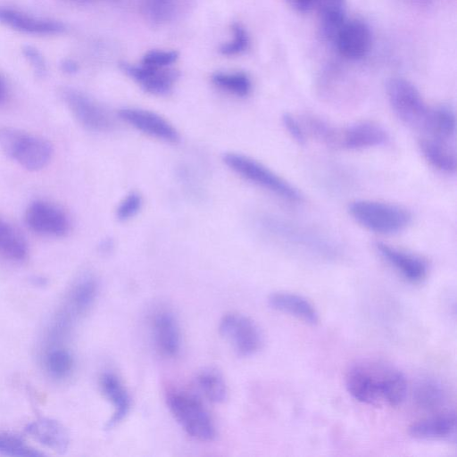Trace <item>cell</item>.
<instances>
[{"label":"cell","mask_w":457,"mask_h":457,"mask_svg":"<svg viewBox=\"0 0 457 457\" xmlns=\"http://www.w3.org/2000/svg\"><path fill=\"white\" fill-rule=\"evenodd\" d=\"M345 386L355 400L370 405L395 407L407 394V381L400 370L373 361L352 365L345 374Z\"/></svg>","instance_id":"cell-1"},{"label":"cell","mask_w":457,"mask_h":457,"mask_svg":"<svg viewBox=\"0 0 457 457\" xmlns=\"http://www.w3.org/2000/svg\"><path fill=\"white\" fill-rule=\"evenodd\" d=\"M0 150L30 171L46 167L54 154L48 140L11 126H0Z\"/></svg>","instance_id":"cell-2"},{"label":"cell","mask_w":457,"mask_h":457,"mask_svg":"<svg viewBox=\"0 0 457 457\" xmlns=\"http://www.w3.org/2000/svg\"><path fill=\"white\" fill-rule=\"evenodd\" d=\"M97 292V282L91 275H83L74 282L49 328L48 338L49 343H52L50 345H56L62 339L73 322L89 311Z\"/></svg>","instance_id":"cell-3"},{"label":"cell","mask_w":457,"mask_h":457,"mask_svg":"<svg viewBox=\"0 0 457 457\" xmlns=\"http://www.w3.org/2000/svg\"><path fill=\"white\" fill-rule=\"evenodd\" d=\"M348 211L360 225L380 234L399 232L411 220L405 208L378 201L357 200L349 204Z\"/></svg>","instance_id":"cell-4"},{"label":"cell","mask_w":457,"mask_h":457,"mask_svg":"<svg viewBox=\"0 0 457 457\" xmlns=\"http://www.w3.org/2000/svg\"><path fill=\"white\" fill-rule=\"evenodd\" d=\"M386 91L389 104L401 121L424 131L430 108L417 87L403 78L395 77L387 81Z\"/></svg>","instance_id":"cell-5"},{"label":"cell","mask_w":457,"mask_h":457,"mask_svg":"<svg viewBox=\"0 0 457 457\" xmlns=\"http://www.w3.org/2000/svg\"><path fill=\"white\" fill-rule=\"evenodd\" d=\"M223 160L235 172L276 195L290 202L303 201V196L296 187L259 162L235 153L226 154Z\"/></svg>","instance_id":"cell-6"},{"label":"cell","mask_w":457,"mask_h":457,"mask_svg":"<svg viewBox=\"0 0 457 457\" xmlns=\"http://www.w3.org/2000/svg\"><path fill=\"white\" fill-rule=\"evenodd\" d=\"M167 403L174 418L190 436L204 442L215 437L213 422L196 397L175 391L168 395Z\"/></svg>","instance_id":"cell-7"},{"label":"cell","mask_w":457,"mask_h":457,"mask_svg":"<svg viewBox=\"0 0 457 457\" xmlns=\"http://www.w3.org/2000/svg\"><path fill=\"white\" fill-rule=\"evenodd\" d=\"M219 330L241 356L255 354L263 345V337L258 325L243 314H225L220 320Z\"/></svg>","instance_id":"cell-8"},{"label":"cell","mask_w":457,"mask_h":457,"mask_svg":"<svg viewBox=\"0 0 457 457\" xmlns=\"http://www.w3.org/2000/svg\"><path fill=\"white\" fill-rule=\"evenodd\" d=\"M24 220L30 230L46 237H62L71 229V220L63 209L42 199L35 200L27 206Z\"/></svg>","instance_id":"cell-9"},{"label":"cell","mask_w":457,"mask_h":457,"mask_svg":"<svg viewBox=\"0 0 457 457\" xmlns=\"http://www.w3.org/2000/svg\"><path fill=\"white\" fill-rule=\"evenodd\" d=\"M59 95L84 128L92 131H106L112 128V120L106 110L90 96L71 87H62Z\"/></svg>","instance_id":"cell-10"},{"label":"cell","mask_w":457,"mask_h":457,"mask_svg":"<svg viewBox=\"0 0 457 457\" xmlns=\"http://www.w3.org/2000/svg\"><path fill=\"white\" fill-rule=\"evenodd\" d=\"M0 23L15 31L35 36L58 35L65 29L64 25L58 21L4 5H0Z\"/></svg>","instance_id":"cell-11"},{"label":"cell","mask_w":457,"mask_h":457,"mask_svg":"<svg viewBox=\"0 0 457 457\" xmlns=\"http://www.w3.org/2000/svg\"><path fill=\"white\" fill-rule=\"evenodd\" d=\"M339 54L350 60H358L367 54L371 45L370 27L361 20H345L334 41Z\"/></svg>","instance_id":"cell-12"},{"label":"cell","mask_w":457,"mask_h":457,"mask_svg":"<svg viewBox=\"0 0 457 457\" xmlns=\"http://www.w3.org/2000/svg\"><path fill=\"white\" fill-rule=\"evenodd\" d=\"M120 117L136 129L158 139L174 143L179 139L176 129L159 114L142 109L120 110Z\"/></svg>","instance_id":"cell-13"},{"label":"cell","mask_w":457,"mask_h":457,"mask_svg":"<svg viewBox=\"0 0 457 457\" xmlns=\"http://www.w3.org/2000/svg\"><path fill=\"white\" fill-rule=\"evenodd\" d=\"M387 140L386 131L373 121H360L340 128L338 148L359 150L378 146Z\"/></svg>","instance_id":"cell-14"},{"label":"cell","mask_w":457,"mask_h":457,"mask_svg":"<svg viewBox=\"0 0 457 457\" xmlns=\"http://www.w3.org/2000/svg\"><path fill=\"white\" fill-rule=\"evenodd\" d=\"M376 248L380 255L408 281L419 283L426 278L428 265L422 258L382 242H377Z\"/></svg>","instance_id":"cell-15"},{"label":"cell","mask_w":457,"mask_h":457,"mask_svg":"<svg viewBox=\"0 0 457 457\" xmlns=\"http://www.w3.org/2000/svg\"><path fill=\"white\" fill-rule=\"evenodd\" d=\"M154 340L158 351L166 357H174L180 349V331L174 315L160 311L152 322Z\"/></svg>","instance_id":"cell-16"},{"label":"cell","mask_w":457,"mask_h":457,"mask_svg":"<svg viewBox=\"0 0 457 457\" xmlns=\"http://www.w3.org/2000/svg\"><path fill=\"white\" fill-rule=\"evenodd\" d=\"M270 306L309 325L319 322V313L313 304L302 295L289 292H275L268 298Z\"/></svg>","instance_id":"cell-17"},{"label":"cell","mask_w":457,"mask_h":457,"mask_svg":"<svg viewBox=\"0 0 457 457\" xmlns=\"http://www.w3.org/2000/svg\"><path fill=\"white\" fill-rule=\"evenodd\" d=\"M456 415L454 411L437 414L413 423L409 428L410 435L417 439L455 440Z\"/></svg>","instance_id":"cell-18"},{"label":"cell","mask_w":457,"mask_h":457,"mask_svg":"<svg viewBox=\"0 0 457 457\" xmlns=\"http://www.w3.org/2000/svg\"><path fill=\"white\" fill-rule=\"evenodd\" d=\"M99 383L102 393L112 403L114 410L107 422V428H111L119 424L129 412L130 397L120 379L113 373H103Z\"/></svg>","instance_id":"cell-19"},{"label":"cell","mask_w":457,"mask_h":457,"mask_svg":"<svg viewBox=\"0 0 457 457\" xmlns=\"http://www.w3.org/2000/svg\"><path fill=\"white\" fill-rule=\"evenodd\" d=\"M26 431L36 441L56 452H64L69 445V434L57 420L41 418L29 423Z\"/></svg>","instance_id":"cell-20"},{"label":"cell","mask_w":457,"mask_h":457,"mask_svg":"<svg viewBox=\"0 0 457 457\" xmlns=\"http://www.w3.org/2000/svg\"><path fill=\"white\" fill-rule=\"evenodd\" d=\"M124 70L146 91L153 94H164L172 87L176 72L164 68H152L145 65H124Z\"/></svg>","instance_id":"cell-21"},{"label":"cell","mask_w":457,"mask_h":457,"mask_svg":"<svg viewBox=\"0 0 457 457\" xmlns=\"http://www.w3.org/2000/svg\"><path fill=\"white\" fill-rule=\"evenodd\" d=\"M312 11L318 14L323 37L334 41L338 29L346 20L345 0H312Z\"/></svg>","instance_id":"cell-22"},{"label":"cell","mask_w":457,"mask_h":457,"mask_svg":"<svg viewBox=\"0 0 457 457\" xmlns=\"http://www.w3.org/2000/svg\"><path fill=\"white\" fill-rule=\"evenodd\" d=\"M29 254L28 244L21 232L0 216V257L12 262L25 261Z\"/></svg>","instance_id":"cell-23"},{"label":"cell","mask_w":457,"mask_h":457,"mask_svg":"<svg viewBox=\"0 0 457 457\" xmlns=\"http://www.w3.org/2000/svg\"><path fill=\"white\" fill-rule=\"evenodd\" d=\"M420 147L425 159L434 168L447 173L455 172V153L446 145L445 141L436 138H422Z\"/></svg>","instance_id":"cell-24"},{"label":"cell","mask_w":457,"mask_h":457,"mask_svg":"<svg viewBox=\"0 0 457 457\" xmlns=\"http://www.w3.org/2000/svg\"><path fill=\"white\" fill-rule=\"evenodd\" d=\"M455 114L448 105H439L430 109L428 123L424 131L433 138L445 141L451 139L455 134Z\"/></svg>","instance_id":"cell-25"},{"label":"cell","mask_w":457,"mask_h":457,"mask_svg":"<svg viewBox=\"0 0 457 457\" xmlns=\"http://www.w3.org/2000/svg\"><path fill=\"white\" fill-rule=\"evenodd\" d=\"M303 127L304 131H309L308 133L312 137L322 144L338 148L340 128H337L327 120L311 114L303 117Z\"/></svg>","instance_id":"cell-26"},{"label":"cell","mask_w":457,"mask_h":457,"mask_svg":"<svg viewBox=\"0 0 457 457\" xmlns=\"http://www.w3.org/2000/svg\"><path fill=\"white\" fill-rule=\"evenodd\" d=\"M413 397L419 407L432 410L442 404L445 393L438 381L433 378H425L416 385Z\"/></svg>","instance_id":"cell-27"},{"label":"cell","mask_w":457,"mask_h":457,"mask_svg":"<svg viewBox=\"0 0 457 457\" xmlns=\"http://www.w3.org/2000/svg\"><path fill=\"white\" fill-rule=\"evenodd\" d=\"M46 371L57 379L66 378L72 370L73 358L71 353L59 345H52L44 357Z\"/></svg>","instance_id":"cell-28"},{"label":"cell","mask_w":457,"mask_h":457,"mask_svg":"<svg viewBox=\"0 0 457 457\" xmlns=\"http://www.w3.org/2000/svg\"><path fill=\"white\" fill-rule=\"evenodd\" d=\"M197 384L205 397L216 403L228 398V388L221 375L213 370H204L197 376Z\"/></svg>","instance_id":"cell-29"},{"label":"cell","mask_w":457,"mask_h":457,"mask_svg":"<svg viewBox=\"0 0 457 457\" xmlns=\"http://www.w3.org/2000/svg\"><path fill=\"white\" fill-rule=\"evenodd\" d=\"M212 81L220 88L238 96L248 95L252 87L250 79L242 72H219L212 76Z\"/></svg>","instance_id":"cell-30"},{"label":"cell","mask_w":457,"mask_h":457,"mask_svg":"<svg viewBox=\"0 0 457 457\" xmlns=\"http://www.w3.org/2000/svg\"><path fill=\"white\" fill-rule=\"evenodd\" d=\"M0 453L16 457H35L43 454L19 437L8 434H0Z\"/></svg>","instance_id":"cell-31"},{"label":"cell","mask_w":457,"mask_h":457,"mask_svg":"<svg viewBox=\"0 0 457 457\" xmlns=\"http://www.w3.org/2000/svg\"><path fill=\"white\" fill-rule=\"evenodd\" d=\"M145 13L157 22L169 19L173 10V0H143Z\"/></svg>","instance_id":"cell-32"},{"label":"cell","mask_w":457,"mask_h":457,"mask_svg":"<svg viewBox=\"0 0 457 457\" xmlns=\"http://www.w3.org/2000/svg\"><path fill=\"white\" fill-rule=\"evenodd\" d=\"M232 30L234 35L233 39L224 44L220 48L221 53L227 55L237 54L243 52L249 43L247 33L241 25L234 24Z\"/></svg>","instance_id":"cell-33"},{"label":"cell","mask_w":457,"mask_h":457,"mask_svg":"<svg viewBox=\"0 0 457 457\" xmlns=\"http://www.w3.org/2000/svg\"><path fill=\"white\" fill-rule=\"evenodd\" d=\"M142 205V197L137 192H131L124 197L117 208V217L126 220L135 216Z\"/></svg>","instance_id":"cell-34"},{"label":"cell","mask_w":457,"mask_h":457,"mask_svg":"<svg viewBox=\"0 0 457 457\" xmlns=\"http://www.w3.org/2000/svg\"><path fill=\"white\" fill-rule=\"evenodd\" d=\"M177 58L178 54L174 51L154 50L144 56L142 64L152 68H164L174 62Z\"/></svg>","instance_id":"cell-35"},{"label":"cell","mask_w":457,"mask_h":457,"mask_svg":"<svg viewBox=\"0 0 457 457\" xmlns=\"http://www.w3.org/2000/svg\"><path fill=\"white\" fill-rule=\"evenodd\" d=\"M283 124L290 136L299 144L304 145L306 135L303 125L290 113H285L282 117Z\"/></svg>","instance_id":"cell-36"},{"label":"cell","mask_w":457,"mask_h":457,"mask_svg":"<svg viewBox=\"0 0 457 457\" xmlns=\"http://www.w3.org/2000/svg\"><path fill=\"white\" fill-rule=\"evenodd\" d=\"M22 52L37 75L39 77L44 76L46 72V64L41 53L37 48L30 46H24Z\"/></svg>","instance_id":"cell-37"},{"label":"cell","mask_w":457,"mask_h":457,"mask_svg":"<svg viewBox=\"0 0 457 457\" xmlns=\"http://www.w3.org/2000/svg\"><path fill=\"white\" fill-rule=\"evenodd\" d=\"M287 4L299 12L312 11V0H286Z\"/></svg>","instance_id":"cell-38"},{"label":"cell","mask_w":457,"mask_h":457,"mask_svg":"<svg viewBox=\"0 0 457 457\" xmlns=\"http://www.w3.org/2000/svg\"><path fill=\"white\" fill-rule=\"evenodd\" d=\"M8 96V86L4 78L0 73V104H3Z\"/></svg>","instance_id":"cell-39"},{"label":"cell","mask_w":457,"mask_h":457,"mask_svg":"<svg viewBox=\"0 0 457 457\" xmlns=\"http://www.w3.org/2000/svg\"><path fill=\"white\" fill-rule=\"evenodd\" d=\"M63 70L67 72H73L77 70V65L71 61L64 62Z\"/></svg>","instance_id":"cell-40"},{"label":"cell","mask_w":457,"mask_h":457,"mask_svg":"<svg viewBox=\"0 0 457 457\" xmlns=\"http://www.w3.org/2000/svg\"><path fill=\"white\" fill-rule=\"evenodd\" d=\"M418 1H421V0H418Z\"/></svg>","instance_id":"cell-41"}]
</instances>
